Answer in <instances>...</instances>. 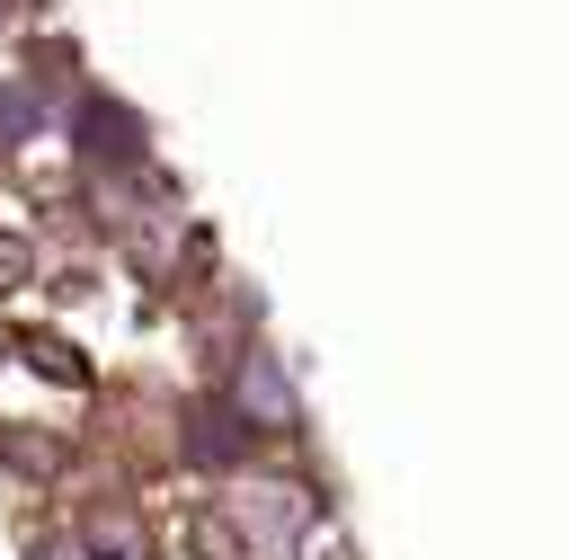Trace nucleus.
<instances>
[{"label":"nucleus","mask_w":569,"mask_h":560,"mask_svg":"<svg viewBox=\"0 0 569 560\" xmlns=\"http://www.w3.org/2000/svg\"><path fill=\"white\" fill-rule=\"evenodd\" d=\"M187 444H196L204 462H231V453H240V418H231V409H196V436H187Z\"/></svg>","instance_id":"1"},{"label":"nucleus","mask_w":569,"mask_h":560,"mask_svg":"<svg viewBox=\"0 0 569 560\" xmlns=\"http://www.w3.org/2000/svg\"><path fill=\"white\" fill-rule=\"evenodd\" d=\"M249 409H258V418H284V409H293V400H284V382H276V364H267V356H249Z\"/></svg>","instance_id":"2"}]
</instances>
